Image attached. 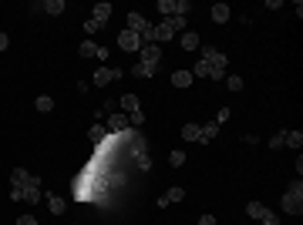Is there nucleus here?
<instances>
[{
    "mask_svg": "<svg viewBox=\"0 0 303 225\" xmlns=\"http://www.w3.org/2000/svg\"><path fill=\"white\" fill-rule=\"evenodd\" d=\"M280 208H283V212H290V215H300L303 212V198H296V195L286 191V195H283V202H280Z\"/></svg>",
    "mask_w": 303,
    "mask_h": 225,
    "instance_id": "nucleus-7",
    "label": "nucleus"
},
{
    "mask_svg": "<svg viewBox=\"0 0 303 225\" xmlns=\"http://www.w3.org/2000/svg\"><path fill=\"white\" fill-rule=\"evenodd\" d=\"M158 61H162V47L158 44H142V51H138V64L158 68Z\"/></svg>",
    "mask_w": 303,
    "mask_h": 225,
    "instance_id": "nucleus-3",
    "label": "nucleus"
},
{
    "mask_svg": "<svg viewBox=\"0 0 303 225\" xmlns=\"http://www.w3.org/2000/svg\"><path fill=\"white\" fill-rule=\"evenodd\" d=\"M206 64H209V78L213 81H226V64H229V57H226L223 51H216Z\"/></svg>",
    "mask_w": 303,
    "mask_h": 225,
    "instance_id": "nucleus-2",
    "label": "nucleus"
},
{
    "mask_svg": "<svg viewBox=\"0 0 303 225\" xmlns=\"http://www.w3.org/2000/svg\"><path fill=\"white\" fill-rule=\"evenodd\" d=\"M135 165H138L142 171H148L152 168V155H148V151H138V155H135Z\"/></svg>",
    "mask_w": 303,
    "mask_h": 225,
    "instance_id": "nucleus-27",
    "label": "nucleus"
},
{
    "mask_svg": "<svg viewBox=\"0 0 303 225\" xmlns=\"http://www.w3.org/2000/svg\"><path fill=\"white\" fill-rule=\"evenodd\" d=\"M122 74H125L122 68H98V71H94V78H91V84H94V88H105V84L118 81Z\"/></svg>",
    "mask_w": 303,
    "mask_h": 225,
    "instance_id": "nucleus-4",
    "label": "nucleus"
},
{
    "mask_svg": "<svg viewBox=\"0 0 303 225\" xmlns=\"http://www.w3.org/2000/svg\"><path fill=\"white\" fill-rule=\"evenodd\" d=\"M179 44H182V51H199V34H192V31H185V34H179Z\"/></svg>",
    "mask_w": 303,
    "mask_h": 225,
    "instance_id": "nucleus-11",
    "label": "nucleus"
},
{
    "mask_svg": "<svg viewBox=\"0 0 303 225\" xmlns=\"http://www.w3.org/2000/svg\"><path fill=\"white\" fill-rule=\"evenodd\" d=\"M34 108H37V111H41V114L54 111V98H51V94H41V98H37V101H34Z\"/></svg>",
    "mask_w": 303,
    "mask_h": 225,
    "instance_id": "nucleus-17",
    "label": "nucleus"
},
{
    "mask_svg": "<svg viewBox=\"0 0 303 225\" xmlns=\"http://www.w3.org/2000/svg\"><path fill=\"white\" fill-rule=\"evenodd\" d=\"M44 202H47V208H51V215H64V208H67L64 198H57V195H47V191H44Z\"/></svg>",
    "mask_w": 303,
    "mask_h": 225,
    "instance_id": "nucleus-12",
    "label": "nucleus"
},
{
    "mask_svg": "<svg viewBox=\"0 0 303 225\" xmlns=\"http://www.w3.org/2000/svg\"><path fill=\"white\" fill-rule=\"evenodd\" d=\"M192 81H195V78H192L189 71H175V74H172V84H175V88H189Z\"/></svg>",
    "mask_w": 303,
    "mask_h": 225,
    "instance_id": "nucleus-18",
    "label": "nucleus"
},
{
    "mask_svg": "<svg viewBox=\"0 0 303 225\" xmlns=\"http://www.w3.org/2000/svg\"><path fill=\"white\" fill-rule=\"evenodd\" d=\"M182 141H185V145H199V124H185V128H182Z\"/></svg>",
    "mask_w": 303,
    "mask_h": 225,
    "instance_id": "nucleus-16",
    "label": "nucleus"
},
{
    "mask_svg": "<svg viewBox=\"0 0 303 225\" xmlns=\"http://www.w3.org/2000/svg\"><path fill=\"white\" fill-rule=\"evenodd\" d=\"M216 131H219V124L216 121H209V124H199V145H209L216 138Z\"/></svg>",
    "mask_w": 303,
    "mask_h": 225,
    "instance_id": "nucleus-10",
    "label": "nucleus"
},
{
    "mask_svg": "<svg viewBox=\"0 0 303 225\" xmlns=\"http://www.w3.org/2000/svg\"><path fill=\"white\" fill-rule=\"evenodd\" d=\"M145 27H148V21H145V17H142L138 11H132V14H128V27H125V31H132V34H138V37H142V34H145Z\"/></svg>",
    "mask_w": 303,
    "mask_h": 225,
    "instance_id": "nucleus-6",
    "label": "nucleus"
},
{
    "mask_svg": "<svg viewBox=\"0 0 303 225\" xmlns=\"http://www.w3.org/2000/svg\"><path fill=\"white\" fill-rule=\"evenodd\" d=\"M21 202H27V205L44 202V181H41V175H31L27 178V185L21 188Z\"/></svg>",
    "mask_w": 303,
    "mask_h": 225,
    "instance_id": "nucleus-1",
    "label": "nucleus"
},
{
    "mask_svg": "<svg viewBox=\"0 0 303 225\" xmlns=\"http://www.w3.org/2000/svg\"><path fill=\"white\" fill-rule=\"evenodd\" d=\"M168 165H172V168H182V165H185V151H182V148H175V151L168 155Z\"/></svg>",
    "mask_w": 303,
    "mask_h": 225,
    "instance_id": "nucleus-25",
    "label": "nucleus"
},
{
    "mask_svg": "<svg viewBox=\"0 0 303 225\" xmlns=\"http://www.w3.org/2000/svg\"><path fill=\"white\" fill-rule=\"evenodd\" d=\"M91 17L105 27V21H112V4H105V0H101V4H94V7H91Z\"/></svg>",
    "mask_w": 303,
    "mask_h": 225,
    "instance_id": "nucleus-9",
    "label": "nucleus"
},
{
    "mask_svg": "<svg viewBox=\"0 0 303 225\" xmlns=\"http://www.w3.org/2000/svg\"><path fill=\"white\" fill-rule=\"evenodd\" d=\"M98 31H101V24L94 21V17H88V21H84V34H88V37H94Z\"/></svg>",
    "mask_w": 303,
    "mask_h": 225,
    "instance_id": "nucleus-32",
    "label": "nucleus"
},
{
    "mask_svg": "<svg viewBox=\"0 0 303 225\" xmlns=\"http://www.w3.org/2000/svg\"><path fill=\"white\" fill-rule=\"evenodd\" d=\"M88 138H91V141H105V128H101V124H91Z\"/></svg>",
    "mask_w": 303,
    "mask_h": 225,
    "instance_id": "nucleus-31",
    "label": "nucleus"
},
{
    "mask_svg": "<svg viewBox=\"0 0 303 225\" xmlns=\"http://www.w3.org/2000/svg\"><path fill=\"white\" fill-rule=\"evenodd\" d=\"M142 124H145V111L138 108V111H132V114H128V128H142Z\"/></svg>",
    "mask_w": 303,
    "mask_h": 225,
    "instance_id": "nucleus-28",
    "label": "nucleus"
},
{
    "mask_svg": "<svg viewBox=\"0 0 303 225\" xmlns=\"http://www.w3.org/2000/svg\"><path fill=\"white\" fill-rule=\"evenodd\" d=\"M199 225H216V215H202V218H199Z\"/></svg>",
    "mask_w": 303,
    "mask_h": 225,
    "instance_id": "nucleus-37",
    "label": "nucleus"
},
{
    "mask_svg": "<svg viewBox=\"0 0 303 225\" xmlns=\"http://www.w3.org/2000/svg\"><path fill=\"white\" fill-rule=\"evenodd\" d=\"M189 74H192V78H209V64H206V61H195Z\"/></svg>",
    "mask_w": 303,
    "mask_h": 225,
    "instance_id": "nucleus-24",
    "label": "nucleus"
},
{
    "mask_svg": "<svg viewBox=\"0 0 303 225\" xmlns=\"http://www.w3.org/2000/svg\"><path fill=\"white\" fill-rule=\"evenodd\" d=\"M81 57H98V44H94L91 37H84V41H81Z\"/></svg>",
    "mask_w": 303,
    "mask_h": 225,
    "instance_id": "nucleus-20",
    "label": "nucleus"
},
{
    "mask_svg": "<svg viewBox=\"0 0 303 225\" xmlns=\"http://www.w3.org/2000/svg\"><path fill=\"white\" fill-rule=\"evenodd\" d=\"M118 108H122L125 114H132V111H138L142 104H138V98H135V94H122V98H118Z\"/></svg>",
    "mask_w": 303,
    "mask_h": 225,
    "instance_id": "nucleus-14",
    "label": "nucleus"
},
{
    "mask_svg": "<svg viewBox=\"0 0 303 225\" xmlns=\"http://www.w3.org/2000/svg\"><path fill=\"white\" fill-rule=\"evenodd\" d=\"M226 84H229V91H243V78L239 74H226Z\"/></svg>",
    "mask_w": 303,
    "mask_h": 225,
    "instance_id": "nucleus-33",
    "label": "nucleus"
},
{
    "mask_svg": "<svg viewBox=\"0 0 303 225\" xmlns=\"http://www.w3.org/2000/svg\"><path fill=\"white\" fill-rule=\"evenodd\" d=\"M229 121V108H219V114H216V124H226Z\"/></svg>",
    "mask_w": 303,
    "mask_h": 225,
    "instance_id": "nucleus-35",
    "label": "nucleus"
},
{
    "mask_svg": "<svg viewBox=\"0 0 303 225\" xmlns=\"http://www.w3.org/2000/svg\"><path fill=\"white\" fill-rule=\"evenodd\" d=\"M229 17H233L229 4H213V24H226Z\"/></svg>",
    "mask_w": 303,
    "mask_h": 225,
    "instance_id": "nucleus-13",
    "label": "nucleus"
},
{
    "mask_svg": "<svg viewBox=\"0 0 303 225\" xmlns=\"http://www.w3.org/2000/svg\"><path fill=\"white\" fill-rule=\"evenodd\" d=\"M286 145L300 151V148H303V131H296V128H293V131H286Z\"/></svg>",
    "mask_w": 303,
    "mask_h": 225,
    "instance_id": "nucleus-21",
    "label": "nucleus"
},
{
    "mask_svg": "<svg viewBox=\"0 0 303 225\" xmlns=\"http://www.w3.org/2000/svg\"><path fill=\"white\" fill-rule=\"evenodd\" d=\"M286 191H290V195H296V198H303V181H300V178H293L290 185H286Z\"/></svg>",
    "mask_w": 303,
    "mask_h": 225,
    "instance_id": "nucleus-34",
    "label": "nucleus"
},
{
    "mask_svg": "<svg viewBox=\"0 0 303 225\" xmlns=\"http://www.w3.org/2000/svg\"><path fill=\"white\" fill-rule=\"evenodd\" d=\"M17 225H37V218H34V215H21V218H17Z\"/></svg>",
    "mask_w": 303,
    "mask_h": 225,
    "instance_id": "nucleus-36",
    "label": "nucleus"
},
{
    "mask_svg": "<svg viewBox=\"0 0 303 225\" xmlns=\"http://www.w3.org/2000/svg\"><path fill=\"white\" fill-rule=\"evenodd\" d=\"M259 222H263V225H280V215H276V212H269V208H263Z\"/></svg>",
    "mask_w": 303,
    "mask_h": 225,
    "instance_id": "nucleus-30",
    "label": "nucleus"
},
{
    "mask_svg": "<svg viewBox=\"0 0 303 225\" xmlns=\"http://www.w3.org/2000/svg\"><path fill=\"white\" fill-rule=\"evenodd\" d=\"M64 7H67L64 0H44V11L54 14V17H57V14H64Z\"/></svg>",
    "mask_w": 303,
    "mask_h": 225,
    "instance_id": "nucleus-23",
    "label": "nucleus"
},
{
    "mask_svg": "<svg viewBox=\"0 0 303 225\" xmlns=\"http://www.w3.org/2000/svg\"><path fill=\"white\" fill-rule=\"evenodd\" d=\"M132 74H135V78H155L158 68H148V64H132Z\"/></svg>",
    "mask_w": 303,
    "mask_h": 225,
    "instance_id": "nucleus-19",
    "label": "nucleus"
},
{
    "mask_svg": "<svg viewBox=\"0 0 303 225\" xmlns=\"http://www.w3.org/2000/svg\"><path fill=\"white\" fill-rule=\"evenodd\" d=\"M27 178H31V171H27V168H14L11 171V188H24Z\"/></svg>",
    "mask_w": 303,
    "mask_h": 225,
    "instance_id": "nucleus-15",
    "label": "nucleus"
},
{
    "mask_svg": "<svg viewBox=\"0 0 303 225\" xmlns=\"http://www.w3.org/2000/svg\"><path fill=\"white\" fill-rule=\"evenodd\" d=\"M128 131V114H112L108 118V135H122Z\"/></svg>",
    "mask_w": 303,
    "mask_h": 225,
    "instance_id": "nucleus-8",
    "label": "nucleus"
},
{
    "mask_svg": "<svg viewBox=\"0 0 303 225\" xmlns=\"http://www.w3.org/2000/svg\"><path fill=\"white\" fill-rule=\"evenodd\" d=\"M165 198H168V205H172V202H182V198H185V188H182V185H172V188L165 191Z\"/></svg>",
    "mask_w": 303,
    "mask_h": 225,
    "instance_id": "nucleus-22",
    "label": "nucleus"
},
{
    "mask_svg": "<svg viewBox=\"0 0 303 225\" xmlns=\"http://www.w3.org/2000/svg\"><path fill=\"white\" fill-rule=\"evenodd\" d=\"M269 148L276 151V148H286V131H276V135L269 138Z\"/></svg>",
    "mask_w": 303,
    "mask_h": 225,
    "instance_id": "nucleus-29",
    "label": "nucleus"
},
{
    "mask_svg": "<svg viewBox=\"0 0 303 225\" xmlns=\"http://www.w3.org/2000/svg\"><path fill=\"white\" fill-rule=\"evenodd\" d=\"M263 208H266V205L256 202V198H253V202H246V215H249V218H259V215H263Z\"/></svg>",
    "mask_w": 303,
    "mask_h": 225,
    "instance_id": "nucleus-26",
    "label": "nucleus"
},
{
    "mask_svg": "<svg viewBox=\"0 0 303 225\" xmlns=\"http://www.w3.org/2000/svg\"><path fill=\"white\" fill-rule=\"evenodd\" d=\"M7 47H11V37H7V34H0V51H7Z\"/></svg>",
    "mask_w": 303,
    "mask_h": 225,
    "instance_id": "nucleus-38",
    "label": "nucleus"
},
{
    "mask_svg": "<svg viewBox=\"0 0 303 225\" xmlns=\"http://www.w3.org/2000/svg\"><path fill=\"white\" fill-rule=\"evenodd\" d=\"M118 47H122V51H128V54H138V51H142V37L138 34H132V31H122V34H118Z\"/></svg>",
    "mask_w": 303,
    "mask_h": 225,
    "instance_id": "nucleus-5",
    "label": "nucleus"
}]
</instances>
